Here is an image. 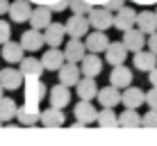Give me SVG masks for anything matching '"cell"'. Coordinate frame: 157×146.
I'll return each mask as SVG.
<instances>
[{
    "label": "cell",
    "instance_id": "6da1fadb",
    "mask_svg": "<svg viewBox=\"0 0 157 146\" xmlns=\"http://www.w3.org/2000/svg\"><path fill=\"white\" fill-rule=\"evenodd\" d=\"M112 16H114V12H109L107 7L94 5V7L89 9V14H86V21H89L91 30H105L107 32L112 28Z\"/></svg>",
    "mask_w": 157,
    "mask_h": 146
},
{
    "label": "cell",
    "instance_id": "7a4b0ae2",
    "mask_svg": "<svg viewBox=\"0 0 157 146\" xmlns=\"http://www.w3.org/2000/svg\"><path fill=\"white\" fill-rule=\"evenodd\" d=\"M23 82H25V103L39 105L48 94V85L41 78H23Z\"/></svg>",
    "mask_w": 157,
    "mask_h": 146
},
{
    "label": "cell",
    "instance_id": "3957f363",
    "mask_svg": "<svg viewBox=\"0 0 157 146\" xmlns=\"http://www.w3.org/2000/svg\"><path fill=\"white\" fill-rule=\"evenodd\" d=\"M134 21H137V12L132 7H125L123 5L121 9H116L114 16H112V28H116L118 32H125L130 28H134Z\"/></svg>",
    "mask_w": 157,
    "mask_h": 146
},
{
    "label": "cell",
    "instance_id": "277c9868",
    "mask_svg": "<svg viewBox=\"0 0 157 146\" xmlns=\"http://www.w3.org/2000/svg\"><path fill=\"white\" fill-rule=\"evenodd\" d=\"M64 30H66L68 37H75V39H82V37L89 32V21H86L84 14H73L68 16V21L64 23Z\"/></svg>",
    "mask_w": 157,
    "mask_h": 146
},
{
    "label": "cell",
    "instance_id": "5b68a950",
    "mask_svg": "<svg viewBox=\"0 0 157 146\" xmlns=\"http://www.w3.org/2000/svg\"><path fill=\"white\" fill-rule=\"evenodd\" d=\"M0 87L5 91H16L23 87V73L14 66H7V69H0Z\"/></svg>",
    "mask_w": 157,
    "mask_h": 146
},
{
    "label": "cell",
    "instance_id": "8992f818",
    "mask_svg": "<svg viewBox=\"0 0 157 146\" xmlns=\"http://www.w3.org/2000/svg\"><path fill=\"white\" fill-rule=\"evenodd\" d=\"M43 32V44L46 46H52V48H59L64 44V37H66V30H64V23H48L46 28L41 30Z\"/></svg>",
    "mask_w": 157,
    "mask_h": 146
},
{
    "label": "cell",
    "instance_id": "52a82bcc",
    "mask_svg": "<svg viewBox=\"0 0 157 146\" xmlns=\"http://www.w3.org/2000/svg\"><path fill=\"white\" fill-rule=\"evenodd\" d=\"M21 46H23V50L25 53H39L43 46V32L41 30H34V28H30V30H25L23 34H21V41H18Z\"/></svg>",
    "mask_w": 157,
    "mask_h": 146
},
{
    "label": "cell",
    "instance_id": "ba28073f",
    "mask_svg": "<svg viewBox=\"0 0 157 146\" xmlns=\"http://www.w3.org/2000/svg\"><path fill=\"white\" fill-rule=\"evenodd\" d=\"M73 114H75V123H78V126H89V123L96 121L98 110L91 105V101H80L78 105L73 107Z\"/></svg>",
    "mask_w": 157,
    "mask_h": 146
},
{
    "label": "cell",
    "instance_id": "9c48e42d",
    "mask_svg": "<svg viewBox=\"0 0 157 146\" xmlns=\"http://www.w3.org/2000/svg\"><path fill=\"white\" fill-rule=\"evenodd\" d=\"M78 66H80V73H82V75H86V78H96V75L102 71V59L98 57V53H89V55L84 53V57L78 62Z\"/></svg>",
    "mask_w": 157,
    "mask_h": 146
},
{
    "label": "cell",
    "instance_id": "30bf717a",
    "mask_svg": "<svg viewBox=\"0 0 157 146\" xmlns=\"http://www.w3.org/2000/svg\"><path fill=\"white\" fill-rule=\"evenodd\" d=\"M57 75H59V82L66 85V87H75V82L82 78L80 66L75 62H66V59H64V64L57 69Z\"/></svg>",
    "mask_w": 157,
    "mask_h": 146
},
{
    "label": "cell",
    "instance_id": "8fae6325",
    "mask_svg": "<svg viewBox=\"0 0 157 146\" xmlns=\"http://www.w3.org/2000/svg\"><path fill=\"white\" fill-rule=\"evenodd\" d=\"M128 57V48L123 46V41H109L105 48V62L109 66H116V64H125Z\"/></svg>",
    "mask_w": 157,
    "mask_h": 146
},
{
    "label": "cell",
    "instance_id": "7c38bea8",
    "mask_svg": "<svg viewBox=\"0 0 157 146\" xmlns=\"http://www.w3.org/2000/svg\"><path fill=\"white\" fill-rule=\"evenodd\" d=\"M86 41H84V48L89 53H105V48L107 44H109V39H107V34H105V30H94V32H86Z\"/></svg>",
    "mask_w": 157,
    "mask_h": 146
},
{
    "label": "cell",
    "instance_id": "4fadbf2b",
    "mask_svg": "<svg viewBox=\"0 0 157 146\" xmlns=\"http://www.w3.org/2000/svg\"><path fill=\"white\" fill-rule=\"evenodd\" d=\"M39 105H30V103H25V105L16 107V121L21 123V126H34V123H39Z\"/></svg>",
    "mask_w": 157,
    "mask_h": 146
},
{
    "label": "cell",
    "instance_id": "5bb4252c",
    "mask_svg": "<svg viewBox=\"0 0 157 146\" xmlns=\"http://www.w3.org/2000/svg\"><path fill=\"white\" fill-rule=\"evenodd\" d=\"M30 12H32V5L28 0H14L7 7V14H9V18H12L14 23H25V21L30 18Z\"/></svg>",
    "mask_w": 157,
    "mask_h": 146
},
{
    "label": "cell",
    "instance_id": "9a60e30c",
    "mask_svg": "<svg viewBox=\"0 0 157 146\" xmlns=\"http://www.w3.org/2000/svg\"><path fill=\"white\" fill-rule=\"evenodd\" d=\"M28 21L32 23V28H34V30H43V28L52 21L50 7H48V5H36V7L30 12V18H28Z\"/></svg>",
    "mask_w": 157,
    "mask_h": 146
},
{
    "label": "cell",
    "instance_id": "2e32d148",
    "mask_svg": "<svg viewBox=\"0 0 157 146\" xmlns=\"http://www.w3.org/2000/svg\"><path fill=\"white\" fill-rule=\"evenodd\" d=\"M109 85L116 89H125L128 85H132V71L125 66V64H116L114 71L109 73Z\"/></svg>",
    "mask_w": 157,
    "mask_h": 146
},
{
    "label": "cell",
    "instance_id": "e0dca14e",
    "mask_svg": "<svg viewBox=\"0 0 157 146\" xmlns=\"http://www.w3.org/2000/svg\"><path fill=\"white\" fill-rule=\"evenodd\" d=\"M41 66H43V71H57L59 66L64 64V53L59 50V48H52V46H48V50L41 55Z\"/></svg>",
    "mask_w": 157,
    "mask_h": 146
},
{
    "label": "cell",
    "instance_id": "ac0fdd59",
    "mask_svg": "<svg viewBox=\"0 0 157 146\" xmlns=\"http://www.w3.org/2000/svg\"><path fill=\"white\" fill-rule=\"evenodd\" d=\"M123 46L128 48V53H137V50H141V48L146 46V37H144V32L141 30H137V28H130L123 32Z\"/></svg>",
    "mask_w": 157,
    "mask_h": 146
},
{
    "label": "cell",
    "instance_id": "d6986e66",
    "mask_svg": "<svg viewBox=\"0 0 157 146\" xmlns=\"http://www.w3.org/2000/svg\"><path fill=\"white\" fill-rule=\"evenodd\" d=\"M68 103H71V87H66V85H52L50 87V105L52 107H68Z\"/></svg>",
    "mask_w": 157,
    "mask_h": 146
},
{
    "label": "cell",
    "instance_id": "ffe728a7",
    "mask_svg": "<svg viewBox=\"0 0 157 146\" xmlns=\"http://www.w3.org/2000/svg\"><path fill=\"white\" fill-rule=\"evenodd\" d=\"M75 91H78L80 101H94L96 98V91H98V85H96V78H82L75 82Z\"/></svg>",
    "mask_w": 157,
    "mask_h": 146
},
{
    "label": "cell",
    "instance_id": "44dd1931",
    "mask_svg": "<svg viewBox=\"0 0 157 146\" xmlns=\"http://www.w3.org/2000/svg\"><path fill=\"white\" fill-rule=\"evenodd\" d=\"M39 121H41V126H46V128H59V126H64L66 116H64V112L59 110V107L50 105L48 110H43L39 114Z\"/></svg>",
    "mask_w": 157,
    "mask_h": 146
},
{
    "label": "cell",
    "instance_id": "7402d4cb",
    "mask_svg": "<svg viewBox=\"0 0 157 146\" xmlns=\"http://www.w3.org/2000/svg\"><path fill=\"white\" fill-rule=\"evenodd\" d=\"M64 59L66 62H75L78 64L80 59L84 57V53H86V48H84V41L82 39H75V37H71L68 39V44H66V48H64Z\"/></svg>",
    "mask_w": 157,
    "mask_h": 146
},
{
    "label": "cell",
    "instance_id": "603a6c76",
    "mask_svg": "<svg viewBox=\"0 0 157 146\" xmlns=\"http://www.w3.org/2000/svg\"><path fill=\"white\" fill-rule=\"evenodd\" d=\"M18 71L23 73V78H41L43 66L36 57H25L23 55V59L18 62Z\"/></svg>",
    "mask_w": 157,
    "mask_h": 146
},
{
    "label": "cell",
    "instance_id": "cb8c5ba5",
    "mask_svg": "<svg viewBox=\"0 0 157 146\" xmlns=\"http://www.w3.org/2000/svg\"><path fill=\"white\" fill-rule=\"evenodd\" d=\"M2 46V59L5 62H9V64H18L21 59H23V46L18 44V41H12V39H7L5 44H0Z\"/></svg>",
    "mask_w": 157,
    "mask_h": 146
},
{
    "label": "cell",
    "instance_id": "d4e9b609",
    "mask_svg": "<svg viewBox=\"0 0 157 146\" xmlns=\"http://www.w3.org/2000/svg\"><path fill=\"white\" fill-rule=\"evenodd\" d=\"M96 98H98V103L102 107H116L121 103V91L109 85V87H102L96 91Z\"/></svg>",
    "mask_w": 157,
    "mask_h": 146
},
{
    "label": "cell",
    "instance_id": "484cf974",
    "mask_svg": "<svg viewBox=\"0 0 157 146\" xmlns=\"http://www.w3.org/2000/svg\"><path fill=\"white\" fill-rule=\"evenodd\" d=\"M121 103L125 107H132V110L141 107V103H144V91H141V87H132V85H128L125 91L121 94Z\"/></svg>",
    "mask_w": 157,
    "mask_h": 146
},
{
    "label": "cell",
    "instance_id": "4316f807",
    "mask_svg": "<svg viewBox=\"0 0 157 146\" xmlns=\"http://www.w3.org/2000/svg\"><path fill=\"white\" fill-rule=\"evenodd\" d=\"M153 66H157V55L150 50H137L134 53V69L137 71H150Z\"/></svg>",
    "mask_w": 157,
    "mask_h": 146
},
{
    "label": "cell",
    "instance_id": "83f0119b",
    "mask_svg": "<svg viewBox=\"0 0 157 146\" xmlns=\"http://www.w3.org/2000/svg\"><path fill=\"white\" fill-rule=\"evenodd\" d=\"M134 28L141 30L144 34H150V32H155V30H157V16H155V12H141V14H137Z\"/></svg>",
    "mask_w": 157,
    "mask_h": 146
},
{
    "label": "cell",
    "instance_id": "f1b7e54d",
    "mask_svg": "<svg viewBox=\"0 0 157 146\" xmlns=\"http://www.w3.org/2000/svg\"><path fill=\"white\" fill-rule=\"evenodd\" d=\"M118 116V126H125V128H137L141 126V114H139L137 110H132V107H125V110L121 112Z\"/></svg>",
    "mask_w": 157,
    "mask_h": 146
},
{
    "label": "cell",
    "instance_id": "f546056e",
    "mask_svg": "<svg viewBox=\"0 0 157 146\" xmlns=\"http://www.w3.org/2000/svg\"><path fill=\"white\" fill-rule=\"evenodd\" d=\"M96 121H98V126H102V128H116L118 126V116H116L114 107H102L98 114H96Z\"/></svg>",
    "mask_w": 157,
    "mask_h": 146
},
{
    "label": "cell",
    "instance_id": "4dcf8cb0",
    "mask_svg": "<svg viewBox=\"0 0 157 146\" xmlns=\"http://www.w3.org/2000/svg\"><path fill=\"white\" fill-rule=\"evenodd\" d=\"M16 101L14 98H0V121L2 123H7V121H14V116H16Z\"/></svg>",
    "mask_w": 157,
    "mask_h": 146
},
{
    "label": "cell",
    "instance_id": "1f68e13d",
    "mask_svg": "<svg viewBox=\"0 0 157 146\" xmlns=\"http://www.w3.org/2000/svg\"><path fill=\"white\" fill-rule=\"evenodd\" d=\"M94 0H68V9H71L73 14H89V9L94 7Z\"/></svg>",
    "mask_w": 157,
    "mask_h": 146
},
{
    "label": "cell",
    "instance_id": "d6a6232c",
    "mask_svg": "<svg viewBox=\"0 0 157 146\" xmlns=\"http://www.w3.org/2000/svg\"><path fill=\"white\" fill-rule=\"evenodd\" d=\"M141 126L146 128H157V110H148L141 116Z\"/></svg>",
    "mask_w": 157,
    "mask_h": 146
},
{
    "label": "cell",
    "instance_id": "836d02e7",
    "mask_svg": "<svg viewBox=\"0 0 157 146\" xmlns=\"http://www.w3.org/2000/svg\"><path fill=\"white\" fill-rule=\"evenodd\" d=\"M144 103L150 107V110H157V87H153L150 91L144 94Z\"/></svg>",
    "mask_w": 157,
    "mask_h": 146
},
{
    "label": "cell",
    "instance_id": "e575fe53",
    "mask_svg": "<svg viewBox=\"0 0 157 146\" xmlns=\"http://www.w3.org/2000/svg\"><path fill=\"white\" fill-rule=\"evenodd\" d=\"M102 7H107L109 12H116V9H121L123 5H125V0H100Z\"/></svg>",
    "mask_w": 157,
    "mask_h": 146
},
{
    "label": "cell",
    "instance_id": "d590c367",
    "mask_svg": "<svg viewBox=\"0 0 157 146\" xmlns=\"http://www.w3.org/2000/svg\"><path fill=\"white\" fill-rule=\"evenodd\" d=\"M12 37V28H9L7 21H0V44H5V41Z\"/></svg>",
    "mask_w": 157,
    "mask_h": 146
},
{
    "label": "cell",
    "instance_id": "8d00e7d4",
    "mask_svg": "<svg viewBox=\"0 0 157 146\" xmlns=\"http://www.w3.org/2000/svg\"><path fill=\"white\" fill-rule=\"evenodd\" d=\"M148 50H150V53H155V55H157V30H155V32H150V34H148Z\"/></svg>",
    "mask_w": 157,
    "mask_h": 146
},
{
    "label": "cell",
    "instance_id": "74e56055",
    "mask_svg": "<svg viewBox=\"0 0 157 146\" xmlns=\"http://www.w3.org/2000/svg\"><path fill=\"white\" fill-rule=\"evenodd\" d=\"M148 80H150V85H153V87H157V66H153L148 71Z\"/></svg>",
    "mask_w": 157,
    "mask_h": 146
},
{
    "label": "cell",
    "instance_id": "f35d334b",
    "mask_svg": "<svg viewBox=\"0 0 157 146\" xmlns=\"http://www.w3.org/2000/svg\"><path fill=\"white\" fill-rule=\"evenodd\" d=\"M7 7H9V0H0V16L7 14Z\"/></svg>",
    "mask_w": 157,
    "mask_h": 146
},
{
    "label": "cell",
    "instance_id": "ab89813d",
    "mask_svg": "<svg viewBox=\"0 0 157 146\" xmlns=\"http://www.w3.org/2000/svg\"><path fill=\"white\" fill-rule=\"evenodd\" d=\"M30 5H46V0H28Z\"/></svg>",
    "mask_w": 157,
    "mask_h": 146
},
{
    "label": "cell",
    "instance_id": "60d3db41",
    "mask_svg": "<svg viewBox=\"0 0 157 146\" xmlns=\"http://www.w3.org/2000/svg\"><path fill=\"white\" fill-rule=\"evenodd\" d=\"M2 96H5V89H2V87H0V98H2Z\"/></svg>",
    "mask_w": 157,
    "mask_h": 146
},
{
    "label": "cell",
    "instance_id": "b9f144b4",
    "mask_svg": "<svg viewBox=\"0 0 157 146\" xmlns=\"http://www.w3.org/2000/svg\"><path fill=\"white\" fill-rule=\"evenodd\" d=\"M0 126H2V121H0Z\"/></svg>",
    "mask_w": 157,
    "mask_h": 146
},
{
    "label": "cell",
    "instance_id": "7bdbcfd3",
    "mask_svg": "<svg viewBox=\"0 0 157 146\" xmlns=\"http://www.w3.org/2000/svg\"><path fill=\"white\" fill-rule=\"evenodd\" d=\"M94 2H98V0H94Z\"/></svg>",
    "mask_w": 157,
    "mask_h": 146
},
{
    "label": "cell",
    "instance_id": "ee69618b",
    "mask_svg": "<svg viewBox=\"0 0 157 146\" xmlns=\"http://www.w3.org/2000/svg\"><path fill=\"white\" fill-rule=\"evenodd\" d=\"M155 16H157V12H155Z\"/></svg>",
    "mask_w": 157,
    "mask_h": 146
}]
</instances>
